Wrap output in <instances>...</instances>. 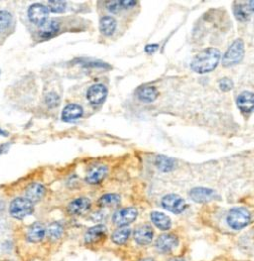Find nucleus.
<instances>
[{"instance_id": "obj_34", "label": "nucleus", "mask_w": 254, "mask_h": 261, "mask_svg": "<svg viewBox=\"0 0 254 261\" xmlns=\"http://www.w3.org/2000/svg\"><path fill=\"white\" fill-rule=\"evenodd\" d=\"M142 261H154V260H152L151 258H145V259H143Z\"/></svg>"}, {"instance_id": "obj_4", "label": "nucleus", "mask_w": 254, "mask_h": 261, "mask_svg": "<svg viewBox=\"0 0 254 261\" xmlns=\"http://www.w3.org/2000/svg\"><path fill=\"white\" fill-rule=\"evenodd\" d=\"M243 55H244V44L242 40L237 39L230 45V47L226 51L222 59V65L224 67H231L233 65H236L242 60Z\"/></svg>"}, {"instance_id": "obj_5", "label": "nucleus", "mask_w": 254, "mask_h": 261, "mask_svg": "<svg viewBox=\"0 0 254 261\" xmlns=\"http://www.w3.org/2000/svg\"><path fill=\"white\" fill-rule=\"evenodd\" d=\"M108 230L105 225L98 224L93 227H90L84 236V241L88 245H96L101 242H103L107 236Z\"/></svg>"}, {"instance_id": "obj_18", "label": "nucleus", "mask_w": 254, "mask_h": 261, "mask_svg": "<svg viewBox=\"0 0 254 261\" xmlns=\"http://www.w3.org/2000/svg\"><path fill=\"white\" fill-rule=\"evenodd\" d=\"M45 192H46V190H45L43 185H41V184H31L26 189V192H25L26 199L29 200L32 204L37 203V202L42 200V198L45 195Z\"/></svg>"}, {"instance_id": "obj_8", "label": "nucleus", "mask_w": 254, "mask_h": 261, "mask_svg": "<svg viewBox=\"0 0 254 261\" xmlns=\"http://www.w3.org/2000/svg\"><path fill=\"white\" fill-rule=\"evenodd\" d=\"M138 211L135 208H124L115 211L112 216V222L118 227L127 226L137 217Z\"/></svg>"}, {"instance_id": "obj_22", "label": "nucleus", "mask_w": 254, "mask_h": 261, "mask_svg": "<svg viewBox=\"0 0 254 261\" xmlns=\"http://www.w3.org/2000/svg\"><path fill=\"white\" fill-rule=\"evenodd\" d=\"M137 95L143 103H152L158 98L159 92L155 87H143L138 91Z\"/></svg>"}, {"instance_id": "obj_33", "label": "nucleus", "mask_w": 254, "mask_h": 261, "mask_svg": "<svg viewBox=\"0 0 254 261\" xmlns=\"http://www.w3.org/2000/svg\"><path fill=\"white\" fill-rule=\"evenodd\" d=\"M247 7H248L250 13H254V0H251V1L248 2Z\"/></svg>"}, {"instance_id": "obj_15", "label": "nucleus", "mask_w": 254, "mask_h": 261, "mask_svg": "<svg viewBox=\"0 0 254 261\" xmlns=\"http://www.w3.org/2000/svg\"><path fill=\"white\" fill-rule=\"evenodd\" d=\"M236 104L241 112H251L254 109V94L250 92H242L236 99Z\"/></svg>"}, {"instance_id": "obj_2", "label": "nucleus", "mask_w": 254, "mask_h": 261, "mask_svg": "<svg viewBox=\"0 0 254 261\" xmlns=\"http://www.w3.org/2000/svg\"><path fill=\"white\" fill-rule=\"evenodd\" d=\"M250 218L251 216L247 209L242 208H235L229 210L226 221L232 229L239 230L249 224Z\"/></svg>"}, {"instance_id": "obj_7", "label": "nucleus", "mask_w": 254, "mask_h": 261, "mask_svg": "<svg viewBox=\"0 0 254 261\" xmlns=\"http://www.w3.org/2000/svg\"><path fill=\"white\" fill-rule=\"evenodd\" d=\"M179 245V238L172 233L161 234L155 241V247L158 252L167 254L172 252Z\"/></svg>"}, {"instance_id": "obj_14", "label": "nucleus", "mask_w": 254, "mask_h": 261, "mask_svg": "<svg viewBox=\"0 0 254 261\" xmlns=\"http://www.w3.org/2000/svg\"><path fill=\"white\" fill-rule=\"evenodd\" d=\"M46 235V227L42 222H34L32 225L29 226L26 238L31 243H38L41 242Z\"/></svg>"}, {"instance_id": "obj_32", "label": "nucleus", "mask_w": 254, "mask_h": 261, "mask_svg": "<svg viewBox=\"0 0 254 261\" xmlns=\"http://www.w3.org/2000/svg\"><path fill=\"white\" fill-rule=\"evenodd\" d=\"M159 48V45L158 44H151V45H147L145 47V52L148 53V54H152L154 52H156V50Z\"/></svg>"}, {"instance_id": "obj_6", "label": "nucleus", "mask_w": 254, "mask_h": 261, "mask_svg": "<svg viewBox=\"0 0 254 261\" xmlns=\"http://www.w3.org/2000/svg\"><path fill=\"white\" fill-rule=\"evenodd\" d=\"M162 207L173 213L179 214L186 209L187 204L182 197L176 194H169L162 199Z\"/></svg>"}, {"instance_id": "obj_1", "label": "nucleus", "mask_w": 254, "mask_h": 261, "mask_svg": "<svg viewBox=\"0 0 254 261\" xmlns=\"http://www.w3.org/2000/svg\"><path fill=\"white\" fill-rule=\"evenodd\" d=\"M220 60V52L215 48H207L200 52L191 63V69L198 74L213 71Z\"/></svg>"}, {"instance_id": "obj_27", "label": "nucleus", "mask_w": 254, "mask_h": 261, "mask_svg": "<svg viewBox=\"0 0 254 261\" xmlns=\"http://www.w3.org/2000/svg\"><path fill=\"white\" fill-rule=\"evenodd\" d=\"M156 165L161 171L169 172L174 169L175 162L166 156H158L156 160Z\"/></svg>"}, {"instance_id": "obj_24", "label": "nucleus", "mask_w": 254, "mask_h": 261, "mask_svg": "<svg viewBox=\"0 0 254 261\" xmlns=\"http://www.w3.org/2000/svg\"><path fill=\"white\" fill-rule=\"evenodd\" d=\"M120 201L121 198L117 194H105L99 199L98 204L102 208H110L118 206L120 204Z\"/></svg>"}, {"instance_id": "obj_9", "label": "nucleus", "mask_w": 254, "mask_h": 261, "mask_svg": "<svg viewBox=\"0 0 254 261\" xmlns=\"http://www.w3.org/2000/svg\"><path fill=\"white\" fill-rule=\"evenodd\" d=\"M106 97H107V89L105 86L102 84H97L92 86L87 93V98L93 105H101L102 104H103Z\"/></svg>"}, {"instance_id": "obj_17", "label": "nucleus", "mask_w": 254, "mask_h": 261, "mask_svg": "<svg viewBox=\"0 0 254 261\" xmlns=\"http://www.w3.org/2000/svg\"><path fill=\"white\" fill-rule=\"evenodd\" d=\"M151 221L153 224L161 230H169L172 226V221L168 215L160 211H153L150 214Z\"/></svg>"}, {"instance_id": "obj_31", "label": "nucleus", "mask_w": 254, "mask_h": 261, "mask_svg": "<svg viewBox=\"0 0 254 261\" xmlns=\"http://www.w3.org/2000/svg\"><path fill=\"white\" fill-rule=\"evenodd\" d=\"M219 88L223 92H228L233 88V83L231 80L223 78L219 81Z\"/></svg>"}, {"instance_id": "obj_28", "label": "nucleus", "mask_w": 254, "mask_h": 261, "mask_svg": "<svg viewBox=\"0 0 254 261\" xmlns=\"http://www.w3.org/2000/svg\"><path fill=\"white\" fill-rule=\"evenodd\" d=\"M233 13L239 21H247L250 17V11L247 5H236L234 7Z\"/></svg>"}, {"instance_id": "obj_10", "label": "nucleus", "mask_w": 254, "mask_h": 261, "mask_svg": "<svg viewBox=\"0 0 254 261\" xmlns=\"http://www.w3.org/2000/svg\"><path fill=\"white\" fill-rule=\"evenodd\" d=\"M133 238L139 245H148L153 241L154 230L148 224H142L135 228L133 232Z\"/></svg>"}, {"instance_id": "obj_26", "label": "nucleus", "mask_w": 254, "mask_h": 261, "mask_svg": "<svg viewBox=\"0 0 254 261\" xmlns=\"http://www.w3.org/2000/svg\"><path fill=\"white\" fill-rule=\"evenodd\" d=\"M46 234L53 241L59 240L64 234V227L59 222H52L46 228Z\"/></svg>"}, {"instance_id": "obj_12", "label": "nucleus", "mask_w": 254, "mask_h": 261, "mask_svg": "<svg viewBox=\"0 0 254 261\" xmlns=\"http://www.w3.org/2000/svg\"><path fill=\"white\" fill-rule=\"evenodd\" d=\"M49 10L43 4H33L28 10L29 19L34 23L41 25L47 20Z\"/></svg>"}, {"instance_id": "obj_19", "label": "nucleus", "mask_w": 254, "mask_h": 261, "mask_svg": "<svg viewBox=\"0 0 254 261\" xmlns=\"http://www.w3.org/2000/svg\"><path fill=\"white\" fill-rule=\"evenodd\" d=\"M106 174L107 168L105 166H97L89 171L86 179L90 184H99L105 178Z\"/></svg>"}, {"instance_id": "obj_30", "label": "nucleus", "mask_w": 254, "mask_h": 261, "mask_svg": "<svg viewBox=\"0 0 254 261\" xmlns=\"http://www.w3.org/2000/svg\"><path fill=\"white\" fill-rule=\"evenodd\" d=\"M12 23V16L7 11H0V31L7 29Z\"/></svg>"}, {"instance_id": "obj_11", "label": "nucleus", "mask_w": 254, "mask_h": 261, "mask_svg": "<svg viewBox=\"0 0 254 261\" xmlns=\"http://www.w3.org/2000/svg\"><path fill=\"white\" fill-rule=\"evenodd\" d=\"M190 197L193 201L203 204V203H208V202L213 201L214 199H216L217 195L211 189L198 187V188H194L191 190Z\"/></svg>"}, {"instance_id": "obj_21", "label": "nucleus", "mask_w": 254, "mask_h": 261, "mask_svg": "<svg viewBox=\"0 0 254 261\" xmlns=\"http://www.w3.org/2000/svg\"><path fill=\"white\" fill-rule=\"evenodd\" d=\"M130 234H131V229L128 226H121L112 232L111 240L115 244L123 245L129 239Z\"/></svg>"}, {"instance_id": "obj_16", "label": "nucleus", "mask_w": 254, "mask_h": 261, "mask_svg": "<svg viewBox=\"0 0 254 261\" xmlns=\"http://www.w3.org/2000/svg\"><path fill=\"white\" fill-rule=\"evenodd\" d=\"M60 30V23L57 20H46L39 25V34L43 38H51Z\"/></svg>"}, {"instance_id": "obj_3", "label": "nucleus", "mask_w": 254, "mask_h": 261, "mask_svg": "<svg viewBox=\"0 0 254 261\" xmlns=\"http://www.w3.org/2000/svg\"><path fill=\"white\" fill-rule=\"evenodd\" d=\"M10 214L16 219H23L32 214L34 210L33 204L26 198H16L10 204Z\"/></svg>"}, {"instance_id": "obj_20", "label": "nucleus", "mask_w": 254, "mask_h": 261, "mask_svg": "<svg viewBox=\"0 0 254 261\" xmlns=\"http://www.w3.org/2000/svg\"><path fill=\"white\" fill-rule=\"evenodd\" d=\"M83 115V108L78 104H69L63 110L62 118L66 122H72Z\"/></svg>"}, {"instance_id": "obj_13", "label": "nucleus", "mask_w": 254, "mask_h": 261, "mask_svg": "<svg viewBox=\"0 0 254 261\" xmlns=\"http://www.w3.org/2000/svg\"><path fill=\"white\" fill-rule=\"evenodd\" d=\"M91 208V201L88 198H78L68 206V211L72 215L85 214Z\"/></svg>"}, {"instance_id": "obj_29", "label": "nucleus", "mask_w": 254, "mask_h": 261, "mask_svg": "<svg viewBox=\"0 0 254 261\" xmlns=\"http://www.w3.org/2000/svg\"><path fill=\"white\" fill-rule=\"evenodd\" d=\"M66 2L61 1V0H50L48 1V10L54 12V13H62L66 9Z\"/></svg>"}, {"instance_id": "obj_25", "label": "nucleus", "mask_w": 254, "mask_h": 261, "mask_svg": "<svg viewBox=\"0 0 254 261\" xmlns=\"http://www.w3.org/2000/svg\"><path fill=\"white\" fill-rule=\"evenodd\" d=\"M137 1L134 0H121V1H109L107 3V9L112 13H117L121 9H127L135 6Z\"/></svg>"}, {"instance_id": "obj_23", "label": "nucleus", "mask_w": 254, "mask_h": 261, "mask_svg": "<svg viewBox=\"0 0 254 261\" xmlns=\"http://www.w3.org/2000/svg\"><path fill=\"white\" fill-rule=\"evenodd\" d=\"M116 29V21L114 18L105 16L100 21V30L105 36H110L114 33Z\"/></svg>"}]
</instances>
